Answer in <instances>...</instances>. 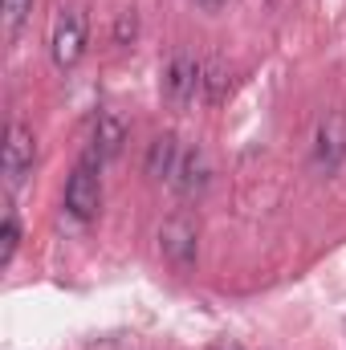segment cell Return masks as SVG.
I'll return each mask as SVG.
<instances>
[{"mask_svg":"<svg viewBox=\"0 0 346 350\" xmlns=\"http://www.w3.org/2000/svg\"><path fill=\"white\" fill-rule=\"evenodd\" d=\"M346 163V114L326 110L314 131V167L322 175H334Z\"/></svg>","mask_w":346,"mask_h":350,"instance_id":"cell-3","label":"cell"},{"mask_svg":"<svg viewBox=\"0 0 346 350\" xmlns=\"http://www.w3.org/2000/svg\"><path fill=\"white\" fill-rule=\"evenodd\" d=\"M159 253H163L179 273H187V269L196 265V257H200V228H196L191 216H172V220H163V228H159Z\"/></svg>","mask_w":346,"mask_h":350,"instance_id":"cell-5","label":"cell"},{"mask_svg":"<svg viewBox=\"0 0 346 350\" xmlns=\"http://www.w3.org/2000/svg\"><path fill=\"white\" fill-rule=\"evenodd\" d=\"M179 143H175V135H155L151 139V147H147V159H143V172L151 175V179H172L175 175V163H179Z\"/></svg>","mask_w":346,"mask_h":350,"instance_id":"cell-9","label":"cell"},{"mask_svg":"<svg viewBox=\"0 0 346 350\" xmlns=\"http://www.w3.org/2000/svg\"><path fill=\"white\" fill-rule=\"evenodd\" d=\"M204 86V66L187 53V49H179L168 57V66H163V78H159V90H163V98L172 102V106H187L191 98H196V90Z\"/></svg>","mask_w":346,"mask_h":350,"instance_id":"cell-4","label":"cell"},{"mask_svg":"<svg viewBox=\"0 0 346 350\" xmlns=\"http://www.w3.org/2000/svg\"><path fill=\"white\" fill-rule=\"evenodd\" d=\"M212 183V159L204 147H187L175 163V175H172V187L183 196V200H200Z\"/></svg>","mask_w":346,"mask_h":350,"instance_id":"cell-7","label":"cell"},{"mask_svg":"<svg viewBox=\"0 0 346 350\" xmlns=\"http://www.w3.org/2000/svg\"><path fill=\"white\" fill-rule=\"evenodd\" d=\"M228 0H196V8H204V12H220Z\"/></svg>","mask_w":346,"mask_h":350,"instance_id":"cell-14","label":"cell"},{"mask_svg":"<svg viewBox=\"0 0 346 350\" xmlns=\"http://www.w3.org/2000/svg\"><path fill=\"white\" fill-rule=\"evenodd\" d=\"M29 12H33V0H4V33L8 37L21 33V25L29 21Z\"/></svg>","mask_w":346,"mask_h":350,"instance_id":"cell-12","label":"cell"},{"mask_svg":"<svg viewBox=\"0 0 346 350\" xmlns=\"http://www.w3.org/2000/svg\"><path fill=\"white\" fill-rule=\"evenodd\" d=\"M122 143H127V122H122L114 110H98L90 151H94L102 163H110V159H118V155H122Z\"/></svg>","mask_w":346,"mask_h":350,"instance_id":"cell-8","label":"cell"},{"mask_svg":"<svg viewBox=\"0 0 346 350\" xmlns=\"http://www.w3.org/2000/svg\"><path fill=\"white\" fill-rule=\"evenodd\" d=\"M33 159H37V139L25 122H8L4 131V151H0V172H4V183L16 187L25 183V175L33 172Z\"/></svg>","mask_w":346,"mask_h":350,"instance_id":"cell-6","label":"cell"},{"mask_svg":"<svg viewBox=\"0 0 346 350\" xmlns=\"http://www.w3.org/2000/svg\"><path fill=\"white\" fill-rule=\"evenodd\" d=\"M98 167H102V159L86 151L82 155V163L70 172L66 179V212L74 216V220H82L90 224L94 216H98V208H102V179H98Z\"/></svg>","mask_w":346,"mask_h":350,"instance_id":"cell-2","label":"cell"},{"mask_svg":"<svg viewBox=\"0 0 346 350\" xmlns=\"http://www.w3.org/2000/svg\"><path fill=\"white\" fill-rule=\"evenodd\" d=\"M204 98L208 102H224L228 98V90H232V78H228V70H224V62H208L204 66Z\"/></svg>","mask_w":346,"mask_h":350,"instance_id":"cell-11","label":"cell"},{"mask_svg":"<svg viewBox=\"0 0 346 350\" xmlns=\"http://www.w3.org/2000/svg\"><path fill=\"white\" fill-rule=\"evenodd\" d=\"M16 245H21V220H16V208L4 204V220H0V265L4 269L16 257Z\"/></svg>","mask_w":346,"mask_h":350,"instance_id":"cell-10","label":"cell"},{"mask_svg":"<svg viewBox=\"0 0 346 350\" xmlns=\"http://www.w3.org/2000/svg\"><path fill=\"white\" fill-rule=\"evenodd\" d=\"M90 41V16L86 8H62L57 21H53V33H49V53H53V66L57 70H74L86 53Z\"/></svg>","mask_w":346,"mask_h":350,"instance_id":"cell-1","label":"cell"},{"mask_svg":"<svg viewBox=\"0 0 346 350\" xmlns=\"http://www.w3.org/2000/svg\"><path fill=\"white\" fill-rule=\"evenodd\" d=\"M135 33H139V16H135V8H131V12L118 16V25H114V41H118V45H131Z\"/></svg>","mask_w":346,"mask_h":350,"instance_id":"cell-13","label":"cell"}]
</instances>
